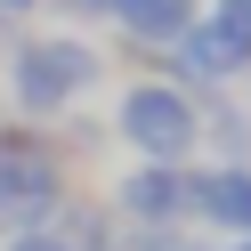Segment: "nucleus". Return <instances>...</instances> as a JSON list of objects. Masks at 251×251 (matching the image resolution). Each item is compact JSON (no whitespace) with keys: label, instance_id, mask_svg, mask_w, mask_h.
Returning a JSON list of instances; mask_svg holds the SVG:
<instances>
[{"label":"nucleus","instance_id":"3","mask_svg":"<svg viewBox=\"0 0 251 251\" xmlns=\"http://www.w3.org/2000/svg\"><path fill=\"white\" fill-rule=\"evenodd\" d=\"M65 211V178H57V154L41 146L33 130H0V227H49Z\"/></svg>","mask_w":251,"mask_h":251},{"label":"nucleus","instance_id":"7","mask_svg":"<svg viewBox=\"0 0 251 251\" xmlns=\"http://www.w3.org/2000/svg\"><path fill=\"white\" fill-rule=\"evenodd\" d=\"M114 25L146 49H170V41L195 25V0H114Z\"/></svg>","mask_w":251,"mask_h":251},{"label":"nucleus","instance_id":"12","mask_svg":"<svg viewBox=\"0 0 251 251\" xmlns=\"http://www.w3.org/2000/svg\"><path fill=\"white\" fill-rule=\"evenodd\" d=\"M227 251H251V235H235V243H227Z\"/></svg>","mask_w":251,"mask_h":251},{"label":"nucleus","instance_id":"5","mask_svg":"<svg viewBox=\"0 0 251 251\" xmlns=\"http://www.w3.org/2000/svg\"><path fill=\"white\" fill-rule=\"evenodd\" d=\"M114 202L138 219V227H170V219H186V170L178 162H138Z\"/></svg>","mask_w":251,"mask_h":251},{"label":"nucleus","instance_id":"11","mask_svg":"<svg viewBox=\"0 0 251 251\" xmlns=\"http://www.w3.org/2000/svg\"><path fill=\"white\" fill-rule=\"evenodd\" d=\"M73 8H81V17H114V0H73Z\"/></svg>","mask_w":251,"mask_h":251},{"label":"nucleus","instance_id":"2","mask_svg":"<svg viewBox=\"0 0 251 251\" xmlns=\"http://www.w3.org/2000/svg\"><path fill=\"white\" fill-rule=\"evenodd\" d=\"M8 81H17V105H25V114H65V105L98 81V49L73 41V33H57V41H49V33H41V41H17Z\"/></svg>","mask_w":251,"mask_h":251},{"label":"nucleus","instance_id":"6","mask_svg":"<svg viewBox=\"0 0 251 251\" xmlns=\"http://www.w3.org/2000/svg\"><path fill=\"white\" fill-rule=\"evenodd\" d=\"M170 65H178V73H186V81H227V73H243V65H251V57H243V49H235V41H227V33H219V25H211V17H195V25H186V33H178V41H170Z\"/></svg>","mask_w":251,"mask_h":251},{"label":"nucleus","instance_id":"4","mask_svg":"<svg viewBox=\"0 0 251 251\" xmlns=\"http://www.w3.org/2000/svg\"><path fill=\"white\" fill-rule=\"evenodd\" d=\"M186 211L211 219L219 235H251V170H243V162L186 170Z\"/></svg>","mask_w":251,"mask_h":251},{"label":"nucleus","instance_id":"10","mask_svg":"<svg viewBox=\"0 0 251 251\" xmlns=\"http://www.w3.org/2000/svg\"><path fill=\"white\" fill-rule=\"evenodd\" d=\"M33 8H41V0H0V17H33Z\"/></svg>","mask_w":251,"mask_h":251},{"label":"nucleus","instance_id":"8","mask_svg":"<svg viewBox=\"0 0 251 251\" xmlns=\"http://www.w3.org/2000/svg\"><path fill=\"white\" fill-rule=\"evenodd\" d=\"M211 25H219V33H227L235 49L251 57V0H219V8H211Z\"/></svg>","mask_w":251,"mask_h":251},{"label":"nucleus","instance_id":"9","mask_svg":"<svg viewBox=\"0 0 251 251\" xmlns=\"http://www.w3.org/2000/svg\"><path fill=\"white\" fill-rule=\"evenodd\" d=\"M8 251H73V243H65V235H57V227H25V235H17V243H8Z\"/></svg>","mask_w":251,"mask_h":251},{"label":"nucleus","instance_id":"1","mask_svg":"<svg viewBox=\"0 0 251 251\" xmlns=\"http://www.w3.org/2000/svg\"><path fill=\"white\" fill-rule=\"evenodd\" d=\"M114 130H122V146H138L146 162H186L195 138H202V114H195V98H186V81H138V89H122Z\"/></svg>","mask_w":251,"mask_h":251}]
</instances>
